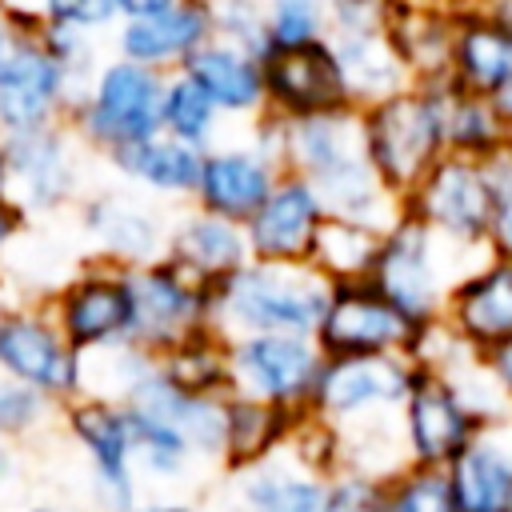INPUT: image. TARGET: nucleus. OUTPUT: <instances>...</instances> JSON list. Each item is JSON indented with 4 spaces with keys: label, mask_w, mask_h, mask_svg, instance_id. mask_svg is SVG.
I'll use <instances>...</instances> for the list:
<instances>
[{
    "label": "nucleus",
    "mask_w": 512,
    "mask_h": 512,
    "mask_svg": "<svg viewBox=\"0 0 512 512\" xmlns=\"http://www.w3.org/2000/svg\"><path fill=\"white\" fill-rule=\"evenodd\" d=\"M244 132L280 164V172L308 180L320 192L328 216H348L384 232L404 212V200L388 192V184L376 176L368 160L356 108L296 120L264 112Z\"/></svg>",
    "instance_id": "1"
},
{
    "label": "nucleus",
    "mask_w": 512,
    "mask_h": 512,
    "mask_svg": "<svg viewBox=\"0 0 512 512\" xmlns=\"http://www.w3.org/2000/svg\"><path fill=\"white\" fill-rule=\"evenodd\" d=\"M328 292L332 284L312 264H276L252 256L212 288V328L224 340L244 332L312 336Z\"/></svg>",
    "instance_id": "2"
},
{
    "label": "nucleus",
    "mask_w": 512,
    "mask_h": 512,
    "mask_svg": "<svg viewBox=\"0 0 512 512\" xmlns=\"http://www.w3.org/2000/svg\"><path fill=\"white\" fill-rule=\"evenodd\" d=\"M484 256L488 252H468L440 240L428 224L400 212L380 236V252L368 272V284L392 308H400L416 328H428L440 320L452 284Z\"/></svg>",
    "instance_id": "3"
},
{
    "label": "nucleus",
    "mask_w": 512,
    "mask_h": 512,
    "mask_svg": "<svg viewBox=\"0 0 512 512\" xmlns=\"http://www.w3.org/2000/svg\"><path fill=\"white\" fill-rule=\"evenodd\" d=\"M160 104L164 72L108 52L76 96V104L68 108V128L96 160H104L108 152L160 132Z\"/></svg>",
    "instance_id": "4"
},
{
    "label": "nucleus",
    "mask_w": 512,
    "mask_h": 512,
    "mask_svg": "<svg viewBox=\"0 0 512 512\" xmlns=\"http://www.w3.org/2000/svg\"><path fill=\"white\" fill-rule=\"evenodd\" d=\"M360 112V132L376 176L400 200L420 184V176L448 152L440 120V84H408Z\"/></svg>",
    "instance_id": "5"
},
{
    "label": "nucleus",
    "mask_w": 512,
    "mask_h": 512,
    "mask_svg": "<svg viewBox=\"0 0 512 512\" xmlns=\"http://www.w3.org/2000/svg\"><path fill=\"white\" fill-rule=\"evenodd\" d=\"M92 160L68 120L4 136V196H12L32 224L68 216L92 184Z\"/></svg>",
    "instance_id": "6"
},
{
    "label": "nucleus",
    "mask_w": 512,
    "mask_h": 512,
    "mask_svg": "<svg viewBox=\"0 0 512 512\" xmlns=\"http://www.w3.org/2000/svg\"><path fill=\"white\" fill-rule=\"evenodd\" d=\"M68 216L76 220V232L92 260L116 264L124 272L164 260L172 208L148 200L120 180H92Z\"/></svg>",
    "instance_id": "7"
},
{
    "label": "nucleus",
    "mask_w": 512,
    "mask_h": 512,
    "mask_svg": "<svg viewBox=\"0 0 512 512\" xmlns=\"http://www.w3.org/2000/svg\"><path fill=\"white\" fill-rule=\"evenodd\" d=\"M56 428L84 456L88 508L92 512H136L140 500L148 496V488L140 484L136 464H132V436H128L124 404L80 392L76 400L60 404Z\"/></svg>",
    "instance_id": "8"
},
{
    "label": "nucleus",
    "mask_w": 512,
    "mask_h": 512,
    "mask_svg": "<svg viewBox=\"0 0 512 512\" xmlns=\"http://www.w3.org/2000/svg\"><path fill=\"white\" fill-rule=\"evenodd\" d=\"M228 392L272 404L288 416H304L324 368L316 336L300 332H244L224 340Z\"/></svg>",
    "instance_id": "9"
},
{
    "label": "nucleus",
    "mask_w": 512,
    "mask_h": 512,
    "mask_svg": "<svg viewBox=\"0 0 512 512\" xmlns=\"http://www.w3.org/2000/svg\"><path fill=\"white\" fill-rule=\"evenodd\" d=\"M76 96L80 92L48 48L40 24L24 12V24L0 48V136L64 124Z\"/></svg>",
    "instance_id": "10"
},
{
    "label": "nucleus",
    "mask_w": 512,
    "mask_h": 512,
    "mask_svg": "<svg viewBox=\"0 0 512 512\" xmlns=\"http://www.w3.org/2000/svg\"><path fill=\"white\" fill-rule=\"evenodd\" d=\"M0 372L36 388L52 404H68L84 392V356L36 296H12L0 312Z\"/></svg>",
    "instance_id": "11"
},
{
    "label": "nucleus",
    "mask_w": 512,
    "mask_h": 512,
    "mask_svg": "<svg viewBox=\"0 0 512 512\" xmlns=\"http://www.w3.org/2000/svg\"><path fill=\"white\" fill-rule=\"evenodd\" d=\"M44 304L80 356L132 340V288L128 272L116 264L80 256V264L44 296Z\"/></svg>",
    "instance_id": "12"
},
{
    "label": "nucleus",
    "mask_w": 512,
    "mask_h": 512,
    "mask_svg": "<svg viewBox=\"0 0 512 512\" xmlns=\"http://www.w3.org/2000/svg\"><path fill=\"white\" fill-rule=\"evenodd\" d=\"M412 372H416V360L400 356V352L324 356L308 412L332 428H352L364 420L396 416L400 400L412 384Z\"/></svg>",
    "instance_id": "13"
},
{
    "label": "nucleus",
    "mask_w": 512,
    "mask_h": 512,
    "mask_svg": "<svg viewBox=\"0 0 512 512\" xmlns=\"http://www.w3.org/2000/svg\"><path fill=\"white\" fill-rule=\"evenodd\" d=\"M488 208H492V188H488V168L476 156H456L444 152L420 184L404 196V212L428 224L440 240L468 248V252H488Z\"/></svg>",
    "instance_id": "14"
},
{
    "label": "nucleus",
    "mask_w": 512,
    "mask_h": 512,
    "mask_svg": "<svg viewBox=\"0 0 512 512\" xmlns=\"http://www.w3.org/2000/svg\"><path fill=\"white\" fill-rule=\"evenodd\" d=\"M132 288V340L136 348L164 356L176 344L216 332L212 328V288L196 284L168 260H152L128 272Z\"/></svg>",
    "instance_id": "15"
},
{
    "label": "nucleus",
    "mask_w": 512,
    "mask_h": 512,
    "mask_svg": "<svg viewBox=\"0 0 512 512\" xmlns=\"http://www.w3.org/2000/svg\"><path fill=\"white\" fill-rule=\"evenodd\" d=\"M396 424H400L404 456L412 464H448L476 436L484 420L472 412V404L464 400L460 384L448 372L416 364Z\"/></svg>",
    "instance_id": "16"
},
{
    "label": "nucleus",
    "mask_w": 512,
    "mask_h": 512,
    "mask_svg": "<svg viewBox=\"0 0 512 512\" xmlns=\"http://www.w3.org/2000/svg\"><path fill=\"white\" fill-rule=\"evenodd\" d=\"M312 336L324 356H376V352L412 356L420 328L400 308H392L368 280H352V284H332Z\"/></svg>",
    "instance_id": "17"
},
{
    "label": "nucleus",
    "mask_w": 512,
    "mask_h": 512,
    "mask_svg": "<svg viewBox=\"0 0 512 512\" xmlns=\"http://www.w3.org/2000/svg\"><path fill=\"white\" fill-rule=\"evenodd\" d=\"M276 180H280V164L240 128V136L228 132L220 144L204 148L192 204L244 224L264 204Z\"/></svg>",
    "instance_id": "18"
},
{
    "label": "nucleus",
    "mask_w": 512,
    "mask_h": 512,
    "mask_svg": "<svg viewBox=\"0 0 512 512\" xmlns=\"http://www.w3.org/2000/svg\"><path fill=\"white\" fill-rule=\"evenodd\" d=\"M260 60H264V96H268L272 116L296 120V116H320V112L352 108L328 40L268 48Z\"/></svg>",
    "instance_id": "19"
},
{
    "label": "nucleus",
    "mask_w": 512,
    "mask_h": 512,
    "mask_svg": "<svg viewBox=\"0 0 512 512\" xmlns=\"http://www.w3.org/2000/svg\"><path fill=\"white\" fill-rule=\"evenodd\" d=\"M328 220V208L320 192L292 176L280 172L264 204L244 220V236L256 260H276V264H308L312 244L320 236V224Z\"/></svg>",
    "instance_id": "20"
},
{
    "label": "nucleus",
    "mask_w": 512,
    "mask_h": 512,
    "mask_svg": "<svg viewBox=\"0 0 512 512\" xmlns=\"http://www.w3.org/2000/svg\"><path fill=\"white\" fill-rule=\"evenodd\" d=\"M212 36L208 12L200 0H176L160 12L144 16H120V24L108 32V52L156 68V72H180L188 56Z\"/></svg>",
    "instance_id": "21"
},
{
    "label": "nucleus",
    "mask_w": 512,
    "mask_h": 512,
    "mask_svg": "<svg viewBox=\"0 0 512 512\" xmlns=\"http://www.w3.org/2000/svg\"><path fill=\"white\" fill-rule=\"evenodd\" d=\"M444 328L460 336L472 352H488L500 340L512 336V260L484 256L476 268H468L440 312Z\"/></svg>",
    "instance_id": "22"
},
{
    "label": "nucleus",
    "mask_w": 512,
    "mask_h": 512,
    "mask_svg": "<svg viewBox=\"0 0 512 512\" xmlns=\"http://www.w3.org/2000/svg\"><path fill=\"white\" fill-rule=\"evenodd\" d=\"M164 260L176 264L184 276H192L204 288H216L220 280H228L240 264L252 260L244 224L224 220L216 212H204L196 204H180L172 208V224H168V248Z\"/></svg>",
    "instance_id": "23"
},
{
    "label": "nucleus",
    "mask_w": 512,
    "mask_h": 512,
    "mask_svg": "<svg viewBox=\"0 0 512 512\" xmlns=\"http://www.w3.org/2000/svg\"><path fill=\"white\" fill-rule=\"evenodd\" d=\"M200 156H204L200 148H192L168 132H152L144 140H132V144L108 152L100 164L112 172V180L144 192L148 200L180 208V204H192Z\"/></svg>",
    "instance_id": "24"
},
{
    "label": "nucleus",
    "mask_w": 512,
    "mask_h": 512,
    "mask_svg": "<svg viewBox=\"0 0 512 512\" xmlns=\"http://www.w3.org/2000/svg\"><path fill=\"white\" fill-rule=\"evenodd\" d=\"M264 52H248L240 44L216 40L208 36L188 64L180 68L184 76H192L200 84V92L220 108V116L228 124L248 128L252 120H260L268 112V96H264Z\"/></svg>",
    "instance_id": "25"
},
{
    "label": "nucleus",
    "mask_w": 512,
    "mask_h": 512,
    "mask_svg": "<svg viewBox=\"0 0 512 512\" xmlns=\"http://www.w3.org/2000/svg\"><path fill=\"white\" fill-rule=\"evenodd\" d=\"M460 512H508L512 504V416L480 424L444 464Z\"/></svg>",
    "instance_id": "26"
},
{
    "label": "nucleus",
    "mask_w": 512,
    "mask_h": 512,
    "mask_svg": "<svg viewBox=\"0 0 512 512\" xmlns=\"http://www.w3.org/2000/svg\"><path fill=\"white\" fill-rule=\"evenodd\" d=\"M328 476L304 468L288 448L228 472V512H320Z\"/></svg>",
    "instance_id": "27"
},
{
    "label": "nucleus",
    "mask_w": 512,
    "mask_h": 512,
    "mask_svg": "<svg viewBox=\"0 0 512 512\" xmlns=\"http://www.w3.org/2000/svg\"><path fill=\"white\" fill-rule=\"evenodd\" d=\"M508 80H512V32L496 24L484 8L456 12L448 84L492 100Z\"/></svg>",
    "instance_id": "28"
},
{
    "label": "nucleus",
    "mask_w": 512,
    "mask_h": 512,
    "mask_svg": "<svg viewBox=\"0 0 512 512\" xmlns=\"http://www.w3.org/2000/svg\"><path fill=\"white\" fill-rule=\"evenodd\" d=\"M328 48L336 56V68H340L352 108H368V104L412 84L388 32H332Z\"/></svg>",
    "instance_id": "29"
},
{
    "label": "nucleus",
    "mask_w": 512,
    "mask_h": 512,
    "mask_svg": "<svg viewBox=\"0 0 512 512\" xmlns=\"http://www.w3.org/2000/svg\"><path fill=\"white\" fill-rule=\"evenodd\" d=\"M452 28H456V12H448L432 0H400L388 36H392L412 84H444L448 80Z\"/></svg>",
    "instance_id": "30"
},
{
    "label": "nucleus",
    "mask_w": 512,
    "mask_h": 512,
    "mask_svg": "<svg viewBox=\"0 0 512 512\" xmlns=\"http://www.w3.org/2000/svg\"><path fill=\"white\" fill-rule=\"evenodd\" d=\"M124 412H128V436H132V464L148 492L176 488L200 468V460L192 456V448L184 444V436L172 424H164L140 408H128V404H124Z\"/></svg>",
    "instance_id": "31"
},
{
    "label": "nucleus",
    "mask_w": 512,
    "mask_h": 512,
    "mask_svg": "<svg viewBox=\"0 0 512 512\" xmlns=\"http://www.w3.org/2000/svg\"><path fill=\"white\" fill-rule=\"evenodd\" d=\"M296 416L248 400V396H232L228 392V420H224V456H220V472H240L264 456H272L276 448H284L288 432H292Z\"/></svg>",
    "instance_id": "32"
},
{
    "label": "nucleus",
    "mask_w": 512,
    "mask_h": 512,
    "mask_svg": "<svg viewBox=\"0 0 512 512\" xmlns=\"http://www.w3.org/2000/svg\"><path fill=\"white\" fill-rule=\"evenodd\" d=\"M380 228L348 220V216H328L320 224V236L312 244L308 264L328 280V284H352V280H368L376 252H380Z\"/></svg>",
    "instance_id": "33"
},
{
    "label": "nucleus",
    "mask_w": 512,
    "mask_h": 512,
    "mask_svg": "<svg viewBox=\"0 0 512 512\" xmlns=\"http://www.w3.org/2000/svg\"><path fill=\"white\" fill-rule=\"evenodd\" d=\"M440 120H444V148L456 156L484 160L488 152L512 140L488 96H472L448 80L440 84Z\"/></svg>",
    "instance_id": "34"
},
{
    "label": "nucleus",
    "mask_w": 512,
    "mask_h": 512,
    "mask_svg": "<svg viewBox=\"0 0 512 512\" xmlns=\"http://www.w3.org/2000/svg\"><path fill=\"white\" fill-rule=\"evenodd\" d=\"M160 132L192 144V148H212L228 136V120L220 108L200 92V84L184 72L164 76V104H160Z\"/></svg>",
    "instance_id": "35"
},
{
    "label": "nucleus",
    "mask_w": 512,
    "mask_h": 512,
    "mask_svg": "<svg viewBox=\"0 0 512 512\" xmlns=\"http://www.w3.org/2000/svg\"><path fill=\"white\" fill-rule=\"evenodd\" d=\"M168 380L192 392H228V356H224V336L220 332H200L172 352L156 356Z\"/></svg>",
    "instance_id": "36"
},
{
    "label": "nucleus",
    "mask_w": 512,
    "mask_h": 512,
    "mask_svg": "<svg viewBox=\"0 0 512 512\" xmlns=\"http://www.w3.org/2000/svg\"><path fill=\"white\" fill-rule=\"evenodd\" d=\"M388 512H460L448 468L444 464H412L404 460L384 476Z\"/></svg>",
    "instance_id": "37"
},
{
    "label": "nucleus",
    "mask_w": 512,
    "mask_h": 512,
    "mask_svg": "<svg viewBox=\"0 0 512 512\" xmlns=\"http://www.w3.org/2000/svg\"><path fill=\"white\" fill-rule=\"evenodd\" d=\"M56 424H60V404H52L36 388L0 372V440L4 444H12V448L32 444V440L48 436Z\"/></svg>",
    "instance_id": "38"
},
{
    "label": "nucleus",
    "mask_w": 512,
    "mask_h": 512,
    "mask_svg": "<svg viewBox=\"0 0 512 512\" xmlns=\"http://www.w3.org/2000/svg\"><path fill=\"white\" fill-rule=\"evenodd\" d=\"M264 16H268V48L328 40V0H264Z\"/></svg>",
    "instance_id": "39"
},
{
    "label": "nucleus",
    "mask_w": 512,
    "mask_h": 512,
    "mask_svg": "<svg viewBox=\"0 0 512 512\" xmlns=\"http://www.w3.org/2000/svg\"><path fill=\"white\" fill-rule=\"evenodd\" d=\"M36 24L48 28H76V32H92L104 36L120 24V8L116 0H24L20 4Z\"/></svg>",
    "instance_id": "40"
},
{
    "label": "nucleus",
    "mask_w": 512,
    "mask_h": 512,
    "mask_svg": "<svg viewBox=\"0 0 512 512\" xmlns=\"http://www.w3.org/2000/svg\"><path fill=\"white\" fill-rule=\"evenodd\" d=\"M484 168H488V188H492L484 248H488V256L512 260V140L500 144L496 152H488Z\"/></svg>",
    "instance_id": "41"
},
{
    "label": "nucleus",
    "mask_w": 512,
    "mask_h": 512,
    "mask_svg": "<svg viewBox=\"0 0 512 512\" xmlns=\"http://www.w3.org/2000/svg\"><path fill=\"white\" fill-rule=\"evenodd\" d=\"M208 12V28L216 40L240 44L248 52L268 48V16L264 0H200Z\"/></svg>",
    "instance_id": "42"
},
{
    "label": "nucleus",
    "mask_w": 512,
    "mask_h": 512,
    "mask_svg": "<svg viewBox=\"0 0 512 512\" xmlns=\"http://www.w3.org/2000/svg\"><path fill=\"white\" fill-rule=\"evenodd\" d=\"M320 512H388L384 480H380V476H368V472L340 468V472H332L328 484H324V504H320Z\"/></svg>",
    "instance_id": "43"
},
{
    "label": "nucleus",
    "mask_w": 512,
    "mask_h": 512,
    "mask_svg": "<svg viewBox=\"0 0 512 512\" xmlns=\"http://www.w3.org/2000/svg\"><path fill=\"white\" fill-rule=\"evenodd\" d=\"M400 0H328V36L332 32H388Z\"/></svg>",
    "instance_id": "44"
},
{
    "label": "nucleus",
    "mask_w": 512,
    "mask_h": 512,
    "mask_svg": "<svg viewBox=\"0 0 512 512\" xmlns=\"http://www.w3.org/2000/svg\"><path fill=\"white\" fill-rule=\"evenodd\" d=\"M28 228H32V220L24 216V208L12 196H0V276L8 272V264H12L16 248L24 244Z\"/></svg>",
    "instance_id": "45"
},
{
    "label": "nucleus",
    "mask_w": 512,
    "mask_h": 512,
    "mask_svg": "<svg viewBox=\"0 0 512 512\" xmlns=\"http://www.w3.org/2000/svg\"><path fill=\"white\" fill-rule=\"evenodd\" d=\"M480 360H484L488 376L496 380V388L504 392V400L512 404V336H508V340H500L496 348H488Z\"/></svg>",
    "instance_id": "46"
},
{
    "label": "nucleus",
    "mask_w": 512,
    "mask_h": 512,
    "mask_svg": "<svg viewBox=\"0 0 512 512\" xmlns=\"http://www.w3.org/2000/svg\"><path fill=\"white\" fill-rule=\"evenodd\" d=\"M136 512H204L200 504H192V500H184V496H164V492H148L144 500H140V508Z\"/></svg>",
    "instance_id": "47"
},
{
    "label": "nucleus",
    "mask_w": 512,
    "mask_h": 512,
    "mask_svg": "<svg viewBox=\"0 0 512 512\" xmlns=\"http://www.w3.org/2000/svg\"><path fill=\"white\" fill-rule=\"evenodd\" d=\"M24 24V8L16 0H0V48L8 44V36Z\"/></svg>",
    "instance_id": "48"
},
{
    "label": "nucleus",
    "mask_w": 512,
    "mask_h": 512,
    "mask_svg": "<svg viewBox=\"0 0 512 512\" xmlns=\"http://www.w3.org/2000/svg\"><path fill=\"white\" fill-rule=\"evenodd\" d=\"M168 4H176V0H116L120 16H144V12H160V8H168Z\"/></svg>",
    "instance_id": "49"
},
{
    "label": "nucleus",
    "mask_w": 512,
    "mask_h": 512,
    "mask_svg": "<svg viewBox=\"0 0 512 512\" xmlns=\"http://www.w3.org/2000/svg\"><path fill=\"white\" fill-rule=\"evenodd\" d=\"M492 108H496V116H500V124H504V132L512 136V80L492 96Z\"/></svg>",
    "instance_id": "50"
},
{
    "label": "nucleus",
    "mask_w": 512,
    "mask_h": 512,
    "mask_svg": "<svg viewBox=\"0 0 512 512\" xmlns=\"http://www.w3.org/2000/svg\"><path fill=\"white\" fill-rule=\"evenodd\" d=\"M484 12H488L496 24H504V28L512 32V0H488V4H484Z\"/></svg>",
    "instance_id": "51"
},
{
    "label": "nucleus",
    "mask_w": 512,
    "mask_h": 512,
    "mask_svg": "<svg viewBox=\"0 0 512 512\" xmlns=\"http://www.w3.org/2000/svg\"><path fill=\"white\" fill-rule=\"evenodd\" d=\"M12 472H16V448L0 440V488L12 480Z\"/></svg>",
    "instance_id": "52"
},
{
    "label": "nucleus",
    "mask_w": 512,
    "mask_h": 512,
    "mask_svg": "<svg viewBox=\"0 0 512 512\" xmlns=\"http://www.w3.org/2000/svg\"><path fill=\"white\" fill-rule=\"evenodd\" d=\"M432 4H440L448 12H472V8H484L488 0H432Z\"/></svg>",
    "instance_id": "53"
},
{
    "label": "nucleus",
    "mask_w": 512,
    "mask_h": 512,
    "mask_svg": "<svg viewBox=\"0 0 512 512\" xmlns=\"http://www.w3.org/2000/svg\"><path fill=\"white\" fill-rule=\"evenodd\" d=\"M12 296H16V292H12V284H8L4 276H0V312H4L8 304H12Z\"/></svg>",
    "instance_id": "54"
},
{
    "label": "nucleus",
    "mask_w": 512,
    "mask_h": 512,
    "mask_svg": "<svg viewBox=\"0 0 512 512\" xmlns=\"http://www.w3.org/2000/svg\"><path fill=\"white\" fill-rule=\"evenodd\" d=\"M28 512H72V508H60V504H32ZM92 512V508H88Z\"/></svg>",
    "instance_id": "55"
},
{
    "label": "nucleus",
    "mask_w": 512,
    "mask_h": 512,
    "mask_svg": "<svg viewBox=\"0 0 512 512\" xmlns=\"http://www.w3.org/2000/svg\"><path fill=\"white\" fill-rule=\"evenodd\" d=\"M4 184L8 180H4V136H0V196H4Z\"/></svg>",
    "instance_id": "56"
},
{
    "label": "nucleus",
    "mask_w": 512,
    "mask_h": 512,
    "mask_svg": "<svg viewBox=\"0 0 512 512\" xmlns=\"http://www.w3.org/2000/svg\"><path fill=\"white\" fill-rule=\"evenodd\" d=\"M508 512H512V504H508Z\"/></svg>",
    "instance_id": "57"
},
{
    "label": "nucleus",
    "mask_w": 512,
    "mask_h": 512,
    "mask_svg": "<svg viewBox=\"0 0 512 512\" xmlns=\"http://www.w3.org/2000/svg\"><path fill=\"white\" fill-rule=\"evenodd\" d=\"M16 4H24V0H16Z\"/></svg>",
    "instance_id": "58"
}]
</instances>
